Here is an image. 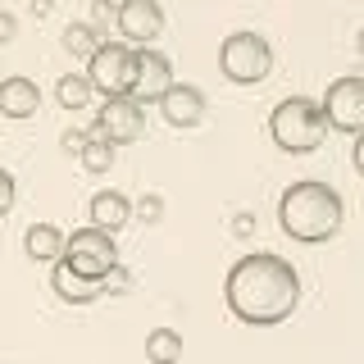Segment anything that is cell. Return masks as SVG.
<instances>
[{
	"mask_svg": "<svg viewBox=\"0 0 364 364\" xmlns=\"http://www.w3.org/2000/svg\"><path fill=\"white\" fill-rule=\"evenodd\" d=\"M223 301L242 323L273 328L282 318H291L296 301H301V273L291 269V259L255 250V255H242L228 269Z\"/></svg>",
	"mask_w": 364,
	"mask_h": 364,
	"instance_id": "obj_1",
	"label": "cell"
},
{
	"mask_svg": "<svg viewBox=\"0 0 364 364\" xmlns=\"http://www.w3.org/2000/svg\"><path fill=\"white\" fill-rule=\"evenodd\" d=\"M341 219H346L341 196L318 178L291 182V187L278 196V223H282V232H287L291 242H305V246L328 242V237L341 232Z\"/></svg>",
	"mask_w": 364,
	"mask_h": 364,
	"instance_id": "obj_2",
	"label": "cell"
},
{
	"mask_svg": "<svg viewBox=\"0 0 364 364\" xmlns=\"http://www.w3.org/2000/svg\"><path fill=\"white\" fill-rule=\"evenodd\" d=\"M323 132H328L323 109H318V100H310V96H287L269 114V136L287 155H310L314 146L323 141Z\"/></svg>",
	"mask_w": 364,
	"mask_h": 364,
	"instance_id": "obj_3",
	"label": "cell"
},
{
	"mask_svg": "<svg viewBox=\"0 0 364 364\" xmlns=\"http://www.w3.org/2000/svg\"><path fill=\"white\" fill-rule=\"evenodd\" d=\"M60 264L82 282H105L109 269L119 264V246L100 228H77L73 237H64V259Z\"/></svg>",
	"mask_w": 364,
	"mask_h": 364,
	"instance_id": "obj_4",
	"label": "cell"
},
{
	"mask_svg": "<svg viewBox=\"0 0 364 364\" xmlns=\"http://www.w3.org/2000/svg\"><path fill=\"white\" fill-rule=\"evenodd\" d=\"M219 64H223L228 82L255 87V82H264L269 68H273V46L259 37V32H246V28H242V32H232V37H223Z\"/></svg>",
	"mask_w": 364,
	"mask_h": 364,
	"instance_id": "obj_5",
	"label": "cell"
},
{
	"mask_svg": "<svg viewBox=\"0 0 364 364\" xmlns=\"http://www.w3.org/2000/svg\"><path fill=\"white\" fill-rule=\"evenodd\" d=\"M87 82H91V91H100L105 100L132 96V82H136V50H128L123 41H100V50L87 60Z\"/></svg>",
	"mask_w": 364,
	"mask_h": 364,
	"instance_id": "obj_6",
	"label": "cell"
},
{
	"mask_svg": "<svg viewBox=\"0 0 364 364\" xmlns=\"http://www.w3.org/2000/svg\"><path fill=\"white\" fill-rule=\"evenodd\" d=\"M318 109H323V123H328V128L360 136L364 132V77L360 73L337 77V82L328 87V96H323V105H318Z\"/></svg>",
	"mask_w": 364,
	"mask_h": 364,
	"instance_id": "obj_7",
	"label": "cell"
},
{
	"mask_svg": "<svg viewBox=\"0 0 364 364\" xmlns=\"http://www.w3.org/2000/svg\"><path fill=\"white\" fill-rule=\"evenodd\" d=\"M114 18H119V37L128 50H151V41L164 32V9H159V0H123L119 9H114Z\"/></svg>",
	"mask_w": 364,
	"mask_h": 364,
	"instance_id": "obj_8",
	"label": "cell"
},
{
	"mask_svg": "<svg viewBox=\"0 0 364 364\" xmlns=\"http://www.w3.org/2000/svg\"><path fill=\"white\" fill-rule=\"evenodd\" d=\"M146 132V109L136 105L132 96H119V100H105L96 114V136H105L109 146H123V141H136Z\"/></svg>",
	"mask_w": 364,
	"mask_h": 364,
	"instance_id": "obj_9",
	"label": "cell"
},
{
	"mask_svg": "<svg viewBox=\"0 0 364 364\" xmlns=\"http://www.w3.org/2000/svg\"><path fill=\"white\" fill-rule=\"evenodd\" d=\"M168 87H173V64H168V55L159 50H136V82H132V100L136 105H159V100L168 96Z\"/></svg>",
	"mask_w": 364,
	"mask_h": 364,
	"instance_id": "obj_10",
	"label": "cell"
},
{
	"mask_svg": "<svg viewBox=\"0 0 364 364\" xmlns=\"http://www.w3.org/2000/svg\"><path fill=\"white\" fill-rule=\"evenodd\" d=\"M159 114H164L168 128H196V123L205 119V91L187 87V82H173L168 96L159 100Z\"/></svg>",
	"mask_w": 364,
	"mask_h": 364,
	"instance_id": "obj_11",
	"label": "cell"
},
{
	"mask_svg": "<svg viewBox=\"0 0 364 364\" xmlns=\"http://www.w3.org/2000/svg\"><path fill=\"white\" fill-rule=\"evenodd\" d=\"M37 109H41V91H37L32 77L14 73V77L0 82V114H5V119H32Z\"/></svg>",
	"mask_w": 364,
	"mask_h": 364,
	"instance_id": "obj_12",
	"label": "cell"
},
{
	"mask_svg": "<svg viewBox=\"0 0 364 364\" xmlns=\"http://www.w3.org/2000/svg\"><path fill=\"white\" fill-rule=\"evenodd\" d=\"M128 219H132V205H128L123 191H96V196H91V228H100V232L114 237Z\"/></svg>",
	"mask_w": 364,
	"mask_h": 364,
	"instance_id": "obj_13",
	"label": "cell"
},
{
	"mask_svg": "<svg viewBox=\"0 0 364 364\" xmlns=\"http://www.w3.org/2000/svg\"><path fill=\"white\" fill-rule=\"evenodd\" d=\"M23 250H28L32 264H50V259H64V232L55 223H32L23 232Z\"/></svg>",
	"mask_w": 364,
	"mask_h": 364,
	"instance_id": "obj_14",
	"label": "cell"
},
{
	"mask_svg": "<svg viewBox=\"0 0 364 364\" xmlns=\"http://www.w3.org/2000/svg\"><path fill=\"white\" fill-rule=\"evenodd\" d=\"M50 287H55V296L60 301H68V305H91V301H100V282H82V278H73L64 264H55V273H50Z\"/></svg>",
	"mask_w": 364,
	"mask_h": 364,
	"instance_id": "obj_15",
	"label": "cell"
},
{
	"mask_svg": "<svg viewBox=\"0 0 364 364\" xmlns=\"http://www.w3.org/2000/svg\"><path fill=\"white\" fill-rule=\"evenodd\" d=\"M146 355L155 364H178L182 360V333L178 328H155V333L146 337Z\"/></svg>",
	"mask_w": 364,
	"mask_h": 364,
	"instance_id": "obj_16",
	"label": "cell"
},
{
	"mask_svg": "<svg viewBox=\"0 0 364 364\" xmlns=\"http://www.w3.org/2000/svg\"><path fill=\"white\" fill-rule=\"evenodd\" d=\"M55 96H60L64 109H87V105H91V82H87V73H64L60 87H55Z\"/></svg>",
	"mask_w": 364,
	"mask_h": 364,
	"instance_id": "obj_17",
	"label": "cell"
},
{
	"mask_svg": "<svg viewBox=\"0 0 364 364\" xmlns=\"http://www.w3.org/2000/svg\"><path fill=\"white\" fill-rule=\"evenodd\" d=\"M77 159H82L87 173H109V164H114V146L105 141V136L91 132V136H87V146L77 151Z\"/></svg>",
	"mask_w": 364,
	"mask_h": 364,
	"instance_id": "obj_18",
	"label": "cell"
},
{
	"mask_svg": "<svg viewBox=\"0 0 364 364\" xmlns=\"http://www.w3.org/2000/svg\"><path fill=\"white\" fill-rule=\"evenodd\" d=\"M64 46L73 55H82V60H91V55L100 50V32L91 28V23H68V28H64Z\"/></svg>",
	"mask_w": 364,
	"mask_h": 364,
	"instance_id": "obj_19",
	"label": "cell"
},
{
	"mask_svg": "<svg viewBox=\"0 0 364 364\" xmlns=\"http://www.w3.org/2000/svg\"><path fill=\"white\" fill-rule=\"evenodd\" d=\"M128 287H132V273L123 269V264H114V269H109V278L100 282V291H109V296H123Z\"/></svg>",
	"mask_w": 364,
	"mask_h": 364,
	"instance_id": "obj_20",
	"label": "cell"
},
{
	"mask_svg": "<svg viewBox=\"0 0 364 364\" xmlns=\"http://www.w3.org/2000/svg\"><path fill=\"white\" fill-rule=\"evenodd\" d=\"M136 214H141L146 223H159V214H164V200H159V196H141V205H136Z\"/></svg>",
	"mask_w": 364,
	"mask_h": 364,
	"instance_id": "obj_21",
	"label": "cell"
},
{
	"mask_svg": "<svg viewBox=\"0 0 364 364\" xmlns=\"http://www.w3.org/2000/svg\"><path fill=\"white\" fill-rule=\"evenodd\" d=\"M9 205H14V178L0 168V214H9Z\"/></svg>",
	"mask_w": 364,
	"mask_h": 364,
	"instance_id": "obj_22",
	"label": "cell"
},
{
	"mask_svg": "<svg viewBox=\"0 0 364 364\" xmlns=\"http://www.w3.org/2000/svg\"><path fill=\"white\" fill-rule=\"evenodd\" d=\"M14 32H18V18L9 14V9H0V46H9V41H14Z\"/></svg>",
	"mask_w": 364,
	"mask_h": 364,
	"instance_id": "obj_23",
	"label": "cell"
},
{
	"mask_svg": "<svg viewBox=\"0 0 364 364\" xmlns=\"http://www.w3.org/2000/svg\"><path fill=\"white\" fill-rule=\"evenodd\" d=\"M91 132H64V151H82Z\"/></svg>",
	"mask_w": 364,
	"mask_h": 364,
	"instance_id": "obj_24",
	"label": "cell"
},
{
	"mask_svg": "<svg viewBox=\"0 0 364 364\" xmlns=\"http://www.w3.org/2000/svg\"><path fill=\"white\" fill-rule=\"evenodd\" d=\"M232 232H237V237H250V232H255V219H250V214H237Z\"/></svg>",
	"mask_w": 364,
	"mask_h": 364,
	"instance_id": "obj_25",
	"label": "cell"
},
{
	"mask_svg": "<svg viewBox=\"0 0 364 364\" xmlns=\"http://www.w3.org/2000/svg\"><path fill=\"white\" fill-rule=\"evenodd\" d=\"M350 159H355V168H360V178H364V132L355 136V151H350Z\"/></svg>",
	"mask_w": 364,
	"mask_h": 364,
	"instance_id": "obj_26",
	"label": "cell"
},
{
	"mask_svg": "<svg viewBox=\"0 0 364 364\" xmlns=\"http://www.w3.org/2000/svg\"><path fill=\"white\" fill-rule=\"evenodd\" d=\"M355 50H360V55H364V28H360V37H355Z\"/></svg>",
	"mask_w": 364,
	"mask_h": 364,
	"instance_id": "obj_27",
	"label": "cell"
}]
</instances>
